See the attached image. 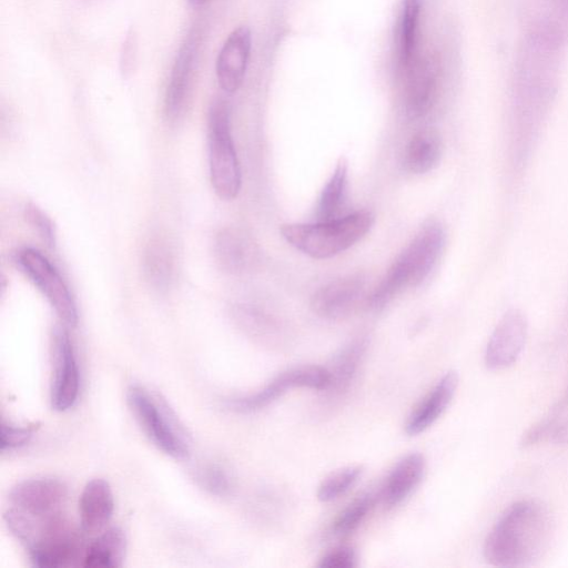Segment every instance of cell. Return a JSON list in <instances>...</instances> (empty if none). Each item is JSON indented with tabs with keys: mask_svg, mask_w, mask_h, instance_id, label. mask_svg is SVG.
Wrapping results in <instances>:
<instances>
[{
	"mask_svg": "<svg viewBox=\"0 0 568 568\" xmlns=\"http://www.w3.org/2000/svg\"><path fill=\"white\" fill-rule=\"evenodd\" d=\"M328 384L329 372L326 367L316 365L294 367L282 372L253 394L227 399L226 406L236 413L248 414L266 407L287 389L304 387L325 390Z\"/></svg>",
	"mask_w": 568,
	"mask_h": 568,
	"instance_id": "cell-8",
	"label": "cell"
},
{
	"mask_svg": "<svg viewBox=\"0 0 568 568\" xmlns=\"http://www.w3.org/2000/svg\"><path fill=\"white\" fill-rule=\"evenodd\" d=\"M425 471V458L419 453L403 457L388 474L383 487L384 504L392 508L406 499L420 483Z\"/></svg>",
	"mask_w": 568,
	"mask_h": 568,
	"instance_id": "cell-20",
	"label": "cell"
},
{
	"mask_svg": "<svg viewBox=\"0 0 568 568\" xmlns=\"http://www.w3.org/2000/svg\"><path fill=\"white\" fill-rule=\"evenodd\" d=\"M551 519L536 500H520L508 507L484 542L486 560L498 567H523L537 560L548 546Z\"/></svg>",
	"mask_w": 568,
	"mask_h": 568,
	"instance_id": "cell-1",
	"label": "cell"
},
{
	"mask_svg": "<svg viewBox=\"0 0 568 568\" xmlns=\"http://www.w3.org/2000/svg\"><path fill=\"white\" fill-rule=\"evenodd\" d=\"M214 255L223 271L240 274L252 266L256 251L244 233L233 227H225L215 235Z\"/></svg>",
	"mask_w": 568,
	"mask_h": 568,
	"instance_id": "cell-19",
	"label": "cell"
},
{
	"mask_svg": "<svg viewBox=\"0 0 568 568\" xmlns=\"http://www.w3.org/2000/svg\"><path fill=\"white\" fill-rule=\"evenodd\" d=\"M367 348V341L358 337L346 344L334 356L329 372V395H342L352 385Z\"/></svg>",
	"mask_w": 568,
	"mask_h": 568,
	"instance_id": "cell-22",
	"label": "cell"
},
{
	"mask_svg": "<svg viewBox=\"0 0 568 568\" xmlns=\"http://www.w3.org/2000/svg\"><path fill=\"white\" fill-rule=\"evenodd\" d=\"M199 45L200 32L194 29L181 44L173 61L163 102L164 115L169 122H176L184 112Z\"/></svg>",
	"mask_w": 568,
	"mask_h": 568,
	"instance_id": "cell-11",
	"label": "cell"
},
{
	"mask_svg": "<svg viewBox=\"0 0 568 568\" xmlns=\"http://www.w3.org/2000/svg\"><path fill=\"white\" fill-rule=\"evenodd\" d=\"M403 106L409 119L424 116L435 99L437 67L433 58L416 57L400 73Z\"/></svg>",
	"mask_w": 568,
	"mask_h": 568,
	"instance_id": "cell-13",
	"label": "cell"
},
{
	"mask_svg": "<svg viewBox=\"0 0 568 568\" xmlns=\"http://www.w3.org/2000/svg\"><path fill=\"white\" fill-rule=\"evenodd\" d=\"M374 224L372 212L363 210L328 221L292 223L281 226L287 243L317 260L335 256L369 232Z\"/></svg>",
	"mask_w": 568,
	"mask_h": 568,
	"instance_id": "cell-4",
	"label": "cell"
},
{
	"mask_svg": "<svg viewBox=\"0 0 568 568\" xmlns=\"http://www.w3.org/2000/svg\"><path fill=\"white\" fill-rule=\"evenodd\" d=\"M26 219L49 246L55 244L54 226L42 210L33 204H29L26 207Z\"/></svg>",
	"mask_w": 568,
	"mask_h": 568,
	"instance_id": "cell-31",
	"label": "cell"
},
{
	"mask_svg": "<svg viewBox=\"0 0 568 568\" xmlns=\"http://www.w3.org/2000/svg\"><path fill=\"white\" fill-rule=\"evenodd\" d=\"M114 510L109 483L94 478L87 483L79 498L80 525L84 534H99L105 529Z\"/></svg>",
	"mask_w": 568,
	"mask_h": 568,
	"instance_id": "cell-17",
	"label": "cell"
},
{
	"mask_svg": "<svg viewBox=\"0 0 568 568\" xmlns=\"http://www.w3.org/2000/svg\"><path fill=\"white\" fill-rule=\"evenodd\" d=\"M363 474L362 466H347L325 477L317 488V499L329 503L351 490Z\"/></svg>",
	"mask_w": 568,
	"mask_h": 568,
	"instance_id": "cell-27",
	"label": "cell"
},
{
	"mask_svg": "<svg viewBox=\"0 0 568 568\" xmlns=\"http://www.w3.org/2000/svg\"><path fill=\"white\" fill-rule=\"evenodd\" d=\"M458 385V375L446 373L409 414L405 432L416 436L429 428L450 404Z\"/></svg>",
	"mask_w": 568,
	"mask_h": 568,
	"instance_id": "cell-16",
	"label": "cell"
},
{
	"mask_svg": "<svg viewBox=\"0 0 568 568\" xmlns=\"http://www.w3.org/2000/svg\"><path fill=\"white\" fill-rule=\"evenodd\" d=\"M13 534L24 546L36 567L82 566L88 545L84 532L77 529L64 514L33 518L19 513L13 525Z\"/></svg>",
	"mask_w": 568,
	"mask_h": 568,
	"instance_id": "cell-2",
	"label": "cell"
},
{
	"mask_svg": "<svg viewBox=\"0 0 568 568\" xmlns=\"http://www.w3.org/2000/svg\"><path fill=\"white\" fill-rule=\"evenodd\" d=\"M189 3L193 7H200L204 4L207 0H187Z\"/></svg>",
	"mask_w": 568,
	"mask_h": 568,
	"instance_id": "cell-34",
	"label": "cell"
},
{
	"mask_svg": "<svg viewBox=\"0 0 568 568\" xmlns=\"http://www.w3.org/2000/svg\"><path fill=\"white\" fill-rule=\"evenodd\" d=\"M209 171L215 193L223 200L237 196L242 174L231 132V110L225 100L212 102L207 114Z\"/></svg>",
	"mask_w": 568,
	"mask_h": 568,
	"instance_id": "cell-5",
	"label": "cell"
},
{
	"mask_svg": "<svg viewBox=\"0 0 568 568\" xmlns=\"http://www.w3.org/2000/svg\"><path fill=\"white\" fill-rule=\"evenodd\" d=\"M372 506V495L365 494L358 496L337 515L332 524V535L336 537H345L352 534L362 524Z\"/></svg>",
	"mask_w": 568,
	"mask_h": 568,
	"instance_id": "cell-28",
	"label": "cell"
},
{
	"mask_svg": "<svg viewBox=\"0 0 568 568\" xmlns=\"http://www.w3.org/2000/svg\"><path fill=\"white\" fill-rule=\"evenodd\" d=\"M445 242L446 233L439 223L423 225L366 298L367 307L381 311L405 288L420 285L435 268Z\"/></svg>",
	"mask_w": 568,
	"mask_h": 568,
	"instance_id": "cell-3",
	"label": "cell"
},
{
	"mask_svg": "<svg viewBox=\"0 0 568 568\" xmlns=\"http://www.w3.org/2000/svg\"><path fill=\"white\" fill-rule=\"evenodd\" d=\"M138 41L134 31H129L120 52V70L123 75H130L136 63Z\"/></svg>",
	"mask_w": 568,
	"mask_h": 568,
	"instance_id": "cell-33",
	"label": "cell"
},
{
	"mask_svg": "<svg viewBox=\"0 0 568 568\" xmlns=\"http://www.w3.org/2000/svg\"><path fill=\"white\" fill-rule=\"evenodd\" d=\"M232 315L237 326L250 337L271 346L281 343L283 334L278 322L263 310L240 304L233 307Z\"/></svg>",
	"mask_w": 568,
	"mask_h": 568,
	"instance_id": "cell-24",
	"label": "cell"
},
{
	"mask_svg": "<svg viewBox=\"0 0 568 568\" xmlns=\"http://www.w3.org/2000/svg\"><path fill=\"white\" fill-rule=\"evenodd\" d=\"M443 142L434 129H423L415 133L406 145L403 159L405 170L413 174L432 171L440 161Z\"/></svg>",
	"mask_w": 568,
	"mask_h": 568,
	"instance_id": "cell-21",
	"label": "cell"
},
{
	"mask_svg": "<svg viewBox=\"0 0 568 568\" xmlns=\"http://www.w3.org/2000/svg\"><path fill=\"white\" fill-rule=\"evenodd\" d=\"M68 488L54 477H34L18 483L9 493L11 508L34 518L64 514Z\"/></svg>",
	"mask_w": 568,
	"mask_h": 568,
	"instance_id": "cell-10",
	"label": "cell"
},
{
	"mask_svg": "<svg viewBox=\"0 0 568 568\" xmlns=\"http://www.w3.org/2000/svg\"><path fill=\"white\" fill-rule=\"evenodd\" d=\"M34 430V426H17L2 420L0 427L1 452L12 450L24 446L33 436Z\"/></svg>",
	"mask_w": 568,
	"mask_h": 568,
	"instance_id": "cell-30",
	"label": "cell"
},
{
	"mask_svg": "<svg viewBox=\"0 0 568 568\" xmlns=\"http://www.w3.org/2000/svg\"><path fill=\"white\" fill-rule=\"evenodd\" d=\"M527 338V321L518 310L504 314L496 325L485 351V364L498 371L511 366L519 357Z\"/></svg>",
	"mask_w": 568,
	"mask_h": 568,
	"instance_id": "cell-12",
	"label": "cell"
},
{
	"mask_svg": "<svg viewBox=\"0 0 568 568\" xmlns=\"http://www.w3.org/2000/svg\"><path fill=\"white\" fill-rule=\"evenodd\" d=\"M356 565V555L351 547H338L325 554L318 562L320 568H352Z\"/></svg>",
	"mask_w": 568,
	"mask_h": 568,
	"instance_id": "cell-32",
	"label": "cell"
},
{
	"mask_svg": "<svg viewBox=\"0 0 568 568\" xmlns=\"http://www.w3.org/2000/svg\"><path fill=\"white\" fill-rule=\"evenodd\" d=\"M364 296L365 278L348 275L320 287L311 298V307L320 317L338 320L353 313Z\"/></svg>",
	"mask_w": 568,
	"mask_h": 568,
	"instance_id": "cell-14",
	"label": "cell"
},
{
	"mask_svg": "<svg viewBox=\"0 0 568 568\" xmlns=\"http://www.w3.org/2000/svg\"><path fill=\"white\" fill-rule=\"evenodd\" d=\"M423 0H404L397 32V68L400 74L416 57V38Z\"/></svg>",
	"mask_w": 568,
	"mask_h": 568,
	"instance_id": "cell-26",
	"label": "cell"
},
{
	"mask_svg": "<svg viewBox=\"0 0 568 568\" xmlns=\"http://www.w3.org/2000/svg\"><path fill=\"white\" fill-rule=\"evenodd\" d=\"M128 404L148 438L168 456L184 458L189 440L168 405L145 387L132 384L126 390Z\"/></svg>",
	"mask_w": 568,
	"mask_h": 568,
	"instance_id": "cell-6",
	"label": "cell"
},
{
	"mask_svg": "<svg viewBox=\"0 0 568 568\" xmlns=\"http://www.w3.org/2000/svg\"><path fill=\"white\" fill-rule=\"evenodd\" d=\"M196 481L210 494L225 497L232 493L233 478L229 470L216 463L205 464L196 469Z\"/></svg>",
	"mask_w": 568,
	"mask_h": 568,
	"instance_id": "cell-29",
	"label": "cell"
},
{
	"mask_svg": "<svg viewBox=\"0 0 568 568\" xmlns=\"http://www.w3.org/2000/svg\"><path fill=\"white\" fill-rule=\"evenodd\" d=\"M126 550V537L119 527L105 529L87 545L82 566L87 568H113L122 565Z\"/></svg>",
	"mask_w": 568,
	"mask_h": 568,
	"instance_id": "cell-23",
	"label": "cell"
},
{
	"mask_svg": "<svg viewBox=\"0 0 568 568\" xmlns=\"http://www.w3.org/2000/svg\"><path fill=\"white\" fill-rule=\"evenodd\" d=\"M14 262L29 281L45 297L64 326L78 324V308L72 294L51 261L33 247L16 253Z\"/></svg>",
	"mask_w": 568,
	"mask_h": 568,
	"instance_id": "cell-7",
	"label": "cell"
},
{
	"mask_svg": "<svg viewBox=\"0 0 568 568\" xmlns=\"http://www.w3.org/2000/svg\"><path fill=\"white\" fill-rule=\"evenodd\" d=\"M51 406L65 412L74 406L80 390V372L72 341L65 326H55L51 336Z\"/></svg>",
	"mask_w": 568,
	"mask_h": 568,
	"instance_id": "cell-9",
	"label": "cell"
},
{
	"mask_svg": "<svg viewBox=\"0 0 568 568\" xmlns=\"http://www.w3.org/2000/svg\"><path fill=\"white\" fill-rule=\"evenodd\" d=\"M347 162L341 158L324 185L315 209L316 221H328L341 217L347 196Z\"/></svg>",
	"mask_w": 568,
	"mask_h": 568,
	"instance_id": "cell-25",
	"label": "cell"
},
{
	"mask_svg": "<svg viewBox=\"0 0 568 568\" xmlns=\"http://www.w3.org/2000/svg\"><path fill=\"white\" fill-rule=\"evenodd\" d=\"M251 47L252 33L246 26L234 29L224 41L215 64L217 82L224 92L233 93L241 87Z\"/></svg>",
	"mask_w": 568,
	"mask_h": 568,
	"instance_id": "cell-15",
	"label": "cell"
},
{
	"mask_svg": "<svg viewBox=\"0 0 568 568\" xmlns=\"http://www.w3.org/2000/svg\"><path fill=\"white\" fill-rule=\"evenodd\" d=\"M142 268L145 281L156 292H166L175 275V253L165 236L150 237L143 250Z\"/></svg>",
	"mask_w": 568,
	"mask_h": 568,
	"instance_id": "cell-18",
	"label": "cell"
}]
</instances>
